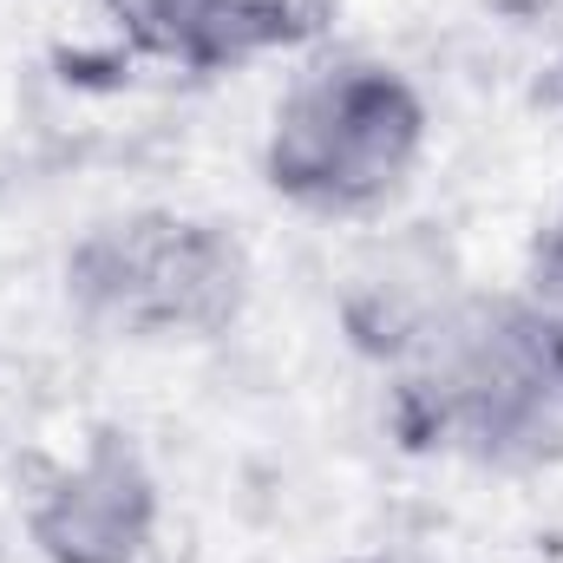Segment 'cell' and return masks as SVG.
Masks as SVG:
<instances>
[{
    "mask_svg": "<svg viewBox=\"0 0 563 563\" xmlns=\"http://www.w3.org/2000/svg\"><path fill=\"white\" fill-rule=\"evenodd\" d=\"M525 288H531L538 301L563 308V190H558V203L544 210L538 236H531V269H525Z\"/></svg>",
    "mask_w": 563,
    "mask_h": 563,
    "instance_id": "obj_7",
    "label": "cell"
},
{
    "mask_svg": "<svg viewBox=\"0 0 563 563\" xmlns=\"http://www.w3.org/2000/svg\"><path fill=\"white\" fill-rule=\"evenodd\" d=\"M432 144L420 86L374 53H321L282 86L263 132V184L308 217L387 210Z\"/></svg>",
    "mask_w": 563,
    "mask_h": 563,
    "instance_id": "obj_2",
    "label": "cell"
},
{
    "mask_svg": "<svg viewBox=\"0 0 563 563\" xmlns=\"http://www.w3.org/2000/svg\"><path fill=\"white\" fill-rule=\"evenodd\" d=\"M505 20H518V26H538V20H558L563 0H492Z\"/></svg>",
    "mask_w": 563,
    "mask_h": 563,
    "instance_id": "obj_8",
    "label": "cell"
},
{
    "mask_svg": "<svg viewBox=\"0 0 563 563\" xmlns=\"http://www.w3.org/2000/svg\"><path fill=\"white\" fill-rule=\"evenodd\" d=\"M341 563H426V558H400V551H361V558H341Z\"/></svg>",
    "mask_w": 563,
    "mask_h": 563,
    "instance_id": "obj_9",
    "label": "cell"
},
{
    "mask_svg": "<svg viewBox=\"0 0 563 563\" xmlns=\"http://www.w3.org/2000/svg\"><path fill=\"white\" fill-rule=\"evenodd\" d=\"M99 13L139 59L177 73H230L217 0H99Z\"/></svg>",
    "mask_w": 563,
    "mask_h": 563,
    "instance_id": "obj_5",
    "label": "cell"
},
{
    "mask_svg": "<svg viewBox=\"0 0 563 563\" xmlns=\"http://www.w3.org/2000/svg\"><path fill=\"white\" fill-rule=\"evenodd\" d=\"M164 525V492L125 426L86 432V445L40 472L26 498V538L46 563H144Z\"/></svg>",
    "mask_w": 563,
    "mask_h": 563,
    "instance_id": "obj_4",
    "label": "cell"
},
{
    "mask_svg": "<svg viewBox=\"0 0 563 563\" xmlns=\"http://www.w3.org/2000/svg\"><path fill=\"white\" fill-rule=\"evenodd\" d=\"M380 367L387 432L420 459L518 472L563 445V308L531 288H452Z\"/></svg>",
    "mask_w": 563,
    "mask_h": 563,
    "instance_id": "obj_1",
    "label": "cell"
},
{
    "mask_svg": "<svg viewBox=\"0 0 563 563\" xmlns=\"http://www.w3.org/2000/svg\"><path fill=\"white\" fill-rule=\"evenodd\" d=\"M223 13V46H230V66H250V59H269V53H301L314 46L341 0H217Z\"/></svg>",
    "mask_w": 563,
    "mask_h": 563,
    "instance_id": "obj_6",
    "label": "cell"
},
{
    "mask_svg": "<svg viewBox=\"0 0 563 563\" xmlns=\"http://www.w3.org/2000/svg\"><path fill=\"white\" fill-rule=\"evenodd\" d=\"M59 282L86 328L139 347H190L243 321L256 263L230 223L144 203L86 223L59 263Z\"/></svg>",
    "mask_w": 563,
    "mask_h": 563,
    "instance_id": "obj_3",
    "label": "cell"
}]
</instances>
